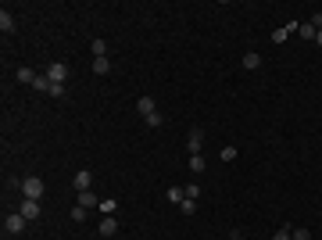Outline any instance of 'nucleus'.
Listing matches in <instances>:
<instances>
[{
	"label": "nucleus",
	"mask_w": 322,
	"mask_h": 240,
	"mask_svg": "<svg viewBox=\"0 0 322 240\" xmlns=\"http://www.w3.org/2000/svg\"><path fill=\"white\" fill-rule=\"evenodd\" d=\"M312 25H315V29H322V11H315V14H312Z\"/></svg>",
	"instance_id": "28"
},
{
	"label": "nucleus",
	"mask_w": 322,
	"mask_h": 240,
	"mask_svg": "<svg viewBox=\"0 0 322 240\" xmlns=\"http://www.w3.org/2000/svg\"><path fill=\"white\" fill-rule=\"evenodd\" d=\"M297 36H304V40H315V36H319V29H315L312 22H304V25H297Z\"/></svg>",
	"instance_id": "13"
},
{
	"label": "nucleus",
	"mask_w": 322,
	"mask_h": 240,
	"mask_svg": "<svg viewBox=\"0 0 322 240\" xmlns=\"http://www.w3.org/2000/svg\"><path fill=\"white\" fill-rule=\"evenodd\" d=\"M190 172H204V158H201V154L190 158Z\"/></svg>",
	"instance_id": "19"
},
{
	"label": "nucleus",
	"mask_w": 322,
	"mask_h": 240,
	"mask_svg": "<svg viewBox=\"0 0 322 240\" xmlns=\"http://www.w3.org/2000/svg\"><path fill=\"white\" fill-rule=\"evenodd\" d=\"M272 240H294V233H290V230L283 226V230H276V237H272Z\"/></svg>",
	"instance_id": "22"
},
{
	"label": "nucleus",
	"mask_w": 322,
	"mask_h": 240,
	"mask_svg": "<svg viewBox=\"0 0 322 240\" xmlns=\"http://www.w3.org/2000/svg\"><path fill=\"white\" fill-rule=\"evenodd\" d=\"M186 197H193V201H197V197H201V187L190 183V187H186Z\"/></svg>",
	"instance_id": "26"
},
{
	"label": "nucleus",
	"mask_w": 322,
	"mask_h": 240,
	"mask_svg": "<svg viewBox=\"0 0 322 240\" xmlns=\"http://www.w3.org/2000/svg\"><path fill=\"white\" fill-rule=\"evenodd\" d=\"M65 94V83H50V97H61Z\"/></svg>",
	"instance_id": "25"
},
{
	"label": "nucleus",
	"mask_w": 322,
	"mask_h": 240,
	"mask_svg": "<svg viewBox=\"0 0 322 240\" xmlns=\"http://www.w3.org/2000/svg\"><path fill=\"white\" fill-rule=\"evenodd\" d=\"M233 240H247V237H240V233H233Z\"/></svg>",
	"instance_id": "30"
},
{
	"label": "nucleus",
	"mask_w": 322,
	"mask_h": 240,
	"mask_svg": "<svg viewBox=\"0 0 322 240\" xmlns=\"http://www.w3.org/2000/svg\"><path fill=\"white\" fill-rule=\"evenodd\" d=\"M179 212H183V215H197V201H193V197H186V201L179 204Z\"/></svg>",
	"instance_id": "17"
},
{
	"label": "nucleus",
	"mask_w": 322,
	"mask_h": 240,
	"mask_svg": "<svg viewBox=\"0 0 322 240\" xmlns=\"http://www.w3.org/2000/svg\"><path fill=\"white\" fill-rule=\"evenodd\" d=\"M93 72L97 76H107V72H111V61H107V57H93Z\"/></svg>",
	"instance_id": "14"
},
{
	"label": "nucleus",
	"mask_w": 322,
	"mask_h": 240,
	"mask_svg": "<svg viewBox=\"0 0 322 240\" xmlns=\"http://www.w3.org/2000/svg\"><path fill=\"white\" fill-rule=\"evenodd\" d=\"M258 65H262V57H258L254 50H247V54H243V68H258Z\"/></svg>",
	"instance_id": "16"
},
{
	"label": "nucleus",
	"mask_w": 322,
	"mask_h": 240,
	"mask_svg": "<svg viewBox=\"0 0 322 240\" xmlns=\"http://www.w3.org/2000/svg\"><path fill=\"white\" fill-rule=\"evenodd\" d=\"M236 158V147H222V161H233Z\"/></svg>",
	"instance_id": "24"
},
{
	"label": "nucleus",
	"mask_w": 322,
	"mask_h": 240,
	"mask_svg": "<svg viewBox=\"0 0 322 240\" xmlns=\"http://www.w3.org/2000/svg\"><path fill=\"white\" fill-rule=\"evenodd\" d=\"M36 90H43V94H50V79L47 76H36V83H33Z\"/></svg>",
	"instance_id": "20"
},
{
	"label": "nucleus",
	"mask_w": 322,
	"mask_h": 240,
	"mask_svg": "<svg viewBox=\"0 0 322 240\" xmlns=\"http://www.w3.org/2000/svg\"><path fill=\"white\" fill-rule=\"evenodd\" d=\"M47 79H50V83H65V79H68V68L61 65V61L47 65Z\"/></svg>",
	"instance_id": "7"
},
{
	"label": "nucleus",
	"mask_w": 322,
	"mask_h": 240,
	"mask_svg": "<svg viewBox=\"0 0 322 240\" xmlns=\"http://www.w3.org/2000/svg\"><path fill=\"white\" fill-rule=\"evenodd\" d=\"M72 219H75V222H83V219H86V208L75 204V208H72Z\"/></svg>",
	"instance_id": "23"
},
{
	"label": "nucleus",
	"mask_w": 322,
	"mask_h": 240,
	"mask_svg": "<svg viewBox=\"0 0 322 240\" xmlns=\"http://www.w3.org/2000/svg\"><path fill=\"white\" fill-rule=\"evenodd\" d=\"M14 76H18V83H29V86L36 83V72H33V68H18Z\"/></svg>",
	"instance_id": "15"
},
{
	"label": "nucleus",
	"mask_w": 322,
	"mask_h": 240,
	"mask_svg": "<svg viewBox=\"0 0 322 240\" xmlns=\"http://www.w3.org/2000/svg\"><path fill=\"white\" fill-rule=\"evenodd\" d=\"M201 144H204V129H201V126H193V129H190V137H186L190 154H201Z\"/></svg>",
	"instance_id": "3"
},
{
	"label": "nucleus",
	"mask_w": 322,
	"mask_h": 240,
	"mask_svg": "<svg viewBox=\"0 0 322 240\" xmlns=\"http://www.w3.org/2000/svg\"><path fill=\"white\" fill-rule=\"evenodd\" d=\"M290 33H297V22H290V25H283V29H276V33H272V43H286Z\"/></svg>",
	"instance_id": "9"
},
{
	"label": "nucleus",
	"mask_w": 322,
	"mask_h": 240,
	"mask_svg": "<svg viewBox=\"0 0 322 240\" xmlns=\"http://www.w3.org/2000/svg\"><path fill=\"white\" fill-rule=\"evenodd\" d=\"M315 43H319V47H322V29H319V36H315Z\"/></svg>",
	"instance_id": "29"
},
{
	"label": "nucleus",
	"mask_w": 322,
	"mask_h": 240,
	"mask_svg": "<svg viewBox=\"0 0 322 240\" xmlns=\"http://www.w3.org/2000/svg\"><path fill=\"white\" fill-rule=\"evenodd\" d=\"M168 201L183 204V201H186V187H168Z\"/></svg>",
	"instance_id": "11"
},
{
	"label": "nucleus",
	"mask_w": 322,
	"mask_h": 240,
	"mask_svg": "<svg viewBox=\"0 0 322 240\" xmlns=\"http://www.w3.org/2000/svg\"><path fill=\"white\" fill-rule=\"evenodd\" d=\"M118 233V219L115 215H104L100 219V237H115Z\"/></svg>",
	"instance_id": "8"
},
{
	"label": "nucleus",
	"mask_w": 322,
	"mask_h": 240,
	"mask_svg": "<svg viewBox=\"0 0 322 240\" xmlns=\"http://www.w3.org/2000/svg\"><path fill=\"white\" fill-rule=\"evenodd\" d=\"M0 29H4V33H14V14L11 11H0Z\"/></svg>",
	"instance_id": "12"
},
{
	"label": "nucleus",
	"mask_w": 322,
	"mask_h": 240,
	"mask_svg": "<svg viewBox=\"0 0 322 240\" xmlns=\"http://www.w3.org/2000/svg\"><path fill=\"white\" fill-rule=\"evenodd\" d=\"M115 208H118V204H115L111 197H107V201H100V212H104V215H111V212H115Z\"/></svg>",
	"instance_id": "21"
},
{
	"label": "nucleus",
	"mask_w": 322,
	"mask_h": 240,
	"mask_svg": "<svg viewBox=\"0 0 322 240\" xmlns=\"http://www.w3.org/2000/svg\"><path fill=\"white\" fill-rule=\"evenodd\" d=\"M18 212L33 222V219H40V201H29V197H22V204H18Z\"/></svg>",
	"instance_id": "6"
},
{
	"label": "nucleus",
	"mask_w": 322,
	"mask_h": 240,
	"mask_svg": "<svg viewBox=\"0 0 322 240\" xmlns=\"http://www.w3.org/2000/svg\"><path fill=\"white\" fill-rule=\"evenodd\" d=\"M136 111L143 115V122H147L150 115H158V104H154V97H140V100H136Z\"/></svg>",
	"instance_id": "4"
},
{
	"label": "nucleus",
	"mask_w": 322,
	"mask_h": 240,
	"mask_svg": "<svg viewBox=\"0 0 322 240\" xmlns=\"http://www.w3.org/2000/svg\"><path fill=\"white\" fill-rule=\"evenodd\" d=\"M25 222H29V219H25L22 212H7V215H4V233H22Z\"/></svg>",
	"instance_id": "2"
},
{
	"label": "nucleus",
	"mask_w": 322,
	"mask_h": 240,
	"mask_svg": "<svg viewBox=\"0 0 322 240\" xmlns=\"http://www.w3.org/2000/svg\"><path fill=\"white\" fill-rule=\"evenodd\" d=\"M72 187L79 190V193H83V190H93V176H90L86 169H79V172H75V179H72Z\"/></svg>",
	"instance_id": "5"
},
{
	"label": "nucleus",
	"mask_w": 322,
	"mask_h": 240,
	"mask_svg": "<svg viewBox=\"0 0 322 240\" xmlns=\"http://www.w3.org/2000/svg\"><path fill=\"white\" fill-rule=\"evenodd\" d=\"M43 179L40 176H29V179H22V197H29V201H40L43 197Z\"/></svg>",
	"instance_id": "1"
},
{
	"label": "nucleus",
	"mask_w": 322,
	"mask_h": 240,
	"mask_svg": "<svg viewBox=\"0 0 322 240\" xmlns=\"http://www.w3.org/2000/svg\"><path fill=\"white\" fill-rule=\"evenodd\" d=\"M79 208H86V212H90V208H100V201L93 197V190H83L79 193Z\"/></svg>",
	"instance_id": "10"
},
{
	"label": "nucleus",
	"mask_w": 322,
	"mask_h": 240,
	"mask_svg": "<svg viewBox=\"0 0 322 240\" xmlns=\"http://www.w3.org/2000/svg\"><path fill=\"white\" fill-rule=\"evenodd\" d=\"M294 240H312V233H308V230L301 226V230H294Z\"/></svg>",
	"instance_id": "27"
},
{
	"label": "nucleus",
	"mask_w": 322,
	"mask_h": 240,
	"mask_svg": "<svg viewBox=\"0 0 322 240\" xmlns=\"http://www.w3.org/2000/svg\"><path fill=\"white\" fill-rule=\"evenodd\" d=\"M93 57H107V43L104 40H93Z\"/></svg>",
	"instance_id": "18"
}]
</instances>
